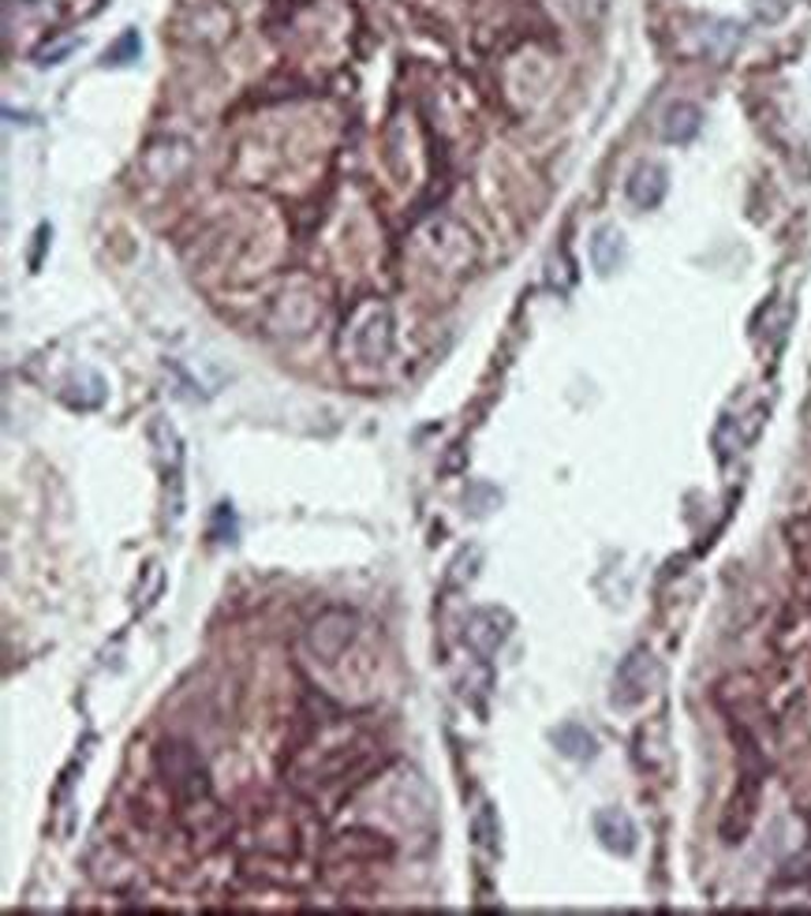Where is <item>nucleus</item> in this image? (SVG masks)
Here are the masks:
<instances>
[{
    "label": "nucleus",
    "mask_w": 811,
    "mask_h": 916,
    "mask_svg": "<svg viewBox=\"0 0 811 916\" xmlns=\"http://www.w3.org/2000/svg\"><path fill=\"white\" fill-rule=\"evenodd\" d=\"M654 685V659L647 655V651H632L621 669H617V682H614V703L617 707H632L647 700V692H651Z\"/></svg>",
    "instance_id": "obj_1"
},
{
    "label": "nucleus",
    "mask_w": 811,
    "mask_h": 916,
    "mask_svg": "<svg viewBox=\"0 0 811 916\" xmlns=\"http://www.w3.org/2000/svg\"><path fill=\"white\" fill-rule=\"evenodd\" d=\"M670 187V172L666 165H659V161H643L640 169L628 176V198H632V206H640V210H651V206L662 203V195H666Z\"/></svg>",
    "instance_id": "obj_2"
},
{
    "label": "nucleus",
    "mask_w": 811,
    "mask_h": 916,
    "mask_svg": "<svg viewBox=\"0 0 811 916\" xmlns=\"http://www.w3.org/2000/svg\"><path fill=\"white\" fill-rule=\"evenodd\" d=\"M595 834H598V841L609 849V852H617V857H628V852L636 849V823L628 820V812L621 809H603L595 815Z\"/></svg>",
    "instance_id": "obj_3"
},
{
    "label": "nucleus",
    "mask_w": 811,
    "mask_h": 916,
    "mask_svg": "<svg viewBox=\"0 0 811 916\" xmlns=\"http://www.w3.org/2000/svg\"><path fill=\"white\" fill-rule=\"evenodd\" d=\"M509 614H501V610H476L471 614V621H468V640H471V648L482 651V655H494V651L505 643L509 637Z\"/></svg>",
    "instance_id": "obj_4"
},
{
    "label": "nucleus",
    "mask_w": 811,
    "mask_h": 916,
    "mask_svg": "<svg viewBox=\"0 0 811 916\" xmlns=\"http://www.w3.org/2000/svg\"><path fill=\"white\" fill-rule=\"evenodd\" d=\"M704 128V113L692 102H673L662 113V139L666 142H688L696 139V131Z\"/></svg>",
    "instance_id": "obj_5"
},
{
    "label": "nucleus",
    "mask_w": 811,
    "mask_h": 916,
    "mask_svg": "<svg viewBox=\"0 0 811 916\" xmlns=\"http://www.w3.org/2000/svg\"><path fill=\"white\" fill-rule=\"evenodd\" d=\"M625 259V243L617 229H598L595 240H591V262H595L598 274H614Z\"/></svg>",
    "instance_id": "obj_6"
},
{
    "label": "nucleus",
    "mask_w": 811,
    "mask_h": 916,
    "mask_svg": "<svg viewBox=\"0 0 811 916\" xmlns=\"http://www.w3.org/2000/svg\"><path fill=\"white\" fill-rule=\"evenodd\" d=\"M553 745H558L561 756H569V759H595V752H598V741H595V733H587L583 725H561L558 733H553Z\"/></svg>",
    "instance_id": "obj_7"
}]
</instances>
